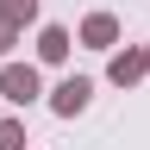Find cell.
Wrapping results in <instances>:
<instances>
[{"instance_id": "obj_1", "label": "cell", "mask_w": 150, "mask_h": 150, "mask_svg": "<svg viewBox=\"0 0 150 150\" xmlns=\"http://www.w3.org/2000/svg\"><path fill=\"white\" fill-rule=\"evenodd\" d=\"M88 94H94V88L81 81V75H69V81L50 94V100H56V112H81V106H88Z\"/></svg>"}, {"instance_id": "obj_2", "label": "cell", "mask_w": 150, "mask_h": 150, "mask_svg": "<svg viewBox=\"0 0 150 150\" xmlns=\"http://www.w3.org/2000/svg\"><path fill=\"white\" fill-rule=\"evenodd\" d=\"M31 94H38V69H19V63H13V69H6V100L25 106Z\"/></svg>"}, {"instance_id": "obj_3", "label": "cell", "mask_w": 150, "mask_h": 150, "mask_svg": "<svg viewBox=\"0 0 150 150\" xmlns=\"http://www.w3.org/2000/svg\"><path fill=\"white\" fill-rule=\"evenodd\" d=\"M38 50H44L50 63H63V56H69V31H63V25H50V31H44V44H38Z\"/></svg>"}, {"instance_id": "obj_4", "label": "cell", "mask_w": 150, "mask_h": 150, "mask_svg": "<svg viewBox=\"0 0 150 150\" xmlns=\"http://www.w3.org/2000/svg\"><path fill=\"white\" fill-rule=\"evenodd\" d=\"M81 31H88V44H112V19H106V13H94Z\"/></svg>"}, {"instance_id": "obj_5", "label": "cell", "mask_w": 150, "mask_h": 150, "mask_svg": "<svg viewBox=\"0 0 150 150\" xmlns=\"http://www.w3.org/2000/svg\"><path fill=\"white\" fill-rule=\"evenodd\" d=\"M144 63H150V56H119V63H112V75H119V81H131V75H138Z\"/></svg>"}, {"instance_id": "obj_6", "label": "cell", "mask_w": 150, "mask_h": 150, "mask_svg": "<svg viewBox=\"0 0 150 150\" xmlns=\"http://www.w3.org/2000/svg\"><path fill=\"white\" fill-rule=\"evenodd\" d=\"M38 13V0H6V25H19V19H31Z\"/></svg>"}, {"instance_id": "obj_7", "label": "cell", "mask_w": 150, "mask_h": 150, "mask_svg": "<svg viewBox=\"0 0 150 150\" xmlns=\"http://www.w3.org/2000/svg\"><path fill=\"white\" fill-rule=\"evenodd\" d=\"M0 150H25V131H19V125H0Z\"/></svg>"}, {"instance_id": "obj_8", "label": "cell", "mask_w": 150, "mask_h": 150, "mask_svg": "<svg viewBox=\"0 0 150 150\" xmlns=\"http://www.w3.org/2000/svg\"><path fill=\"white\" fill-rule=\"evenodd\" d=\"M6 38H13V31H6V25H0V50H6Z\"/></svg>"}]
</instances>
